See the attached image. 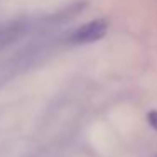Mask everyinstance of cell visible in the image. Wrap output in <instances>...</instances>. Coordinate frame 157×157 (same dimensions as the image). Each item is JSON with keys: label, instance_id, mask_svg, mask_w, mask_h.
<instances>
[{"label": "cell", "instance_id": "obj_2", "mask_svg": "<svg viewBox=\"0 0 157 157\" xmlns=\"http://www.w3.org/2000/svg\"><path fill=\"white\" fill-rule=\"evenodd\" d=\"M19 31H21V25H19V24L7 25L5 29H2V31H0V46L9 44V42H10L12 39L19 34Z\"/></svg>", "mask_w": 157, "mask_h": 157}, {"label": "cell", "instance_id": "obj_1", "mask_svg": "<svg viewBox=\"0 0 157 157\" xmlns=\"http://www.w3.org/2000/svg\"><path fill=\"white\" fill-rule=\"evenodd\" d=\"M106 22L103 19H95V21L88 22V24L78 27L71 36H69V41L75 42V44H88V42H95L98 39H101L106 34Z\"/></svg>", "mask_w": 157, "mask_h": 157}, {"label": "cell", "instance_id": "obj_3", "mask_svg": "<svg viewBox=\"0 0 157 157\" xmlns=\"http://www.w3.org/2000/svg\"><path fill=\"white\" fill-rule=\"evenodd\" d=\"M147 118H149L150 125H152V127H155V128H157V112H149Z\"/></svg>", "mask_w": 157, "mask_h": 157}]
</instances>
